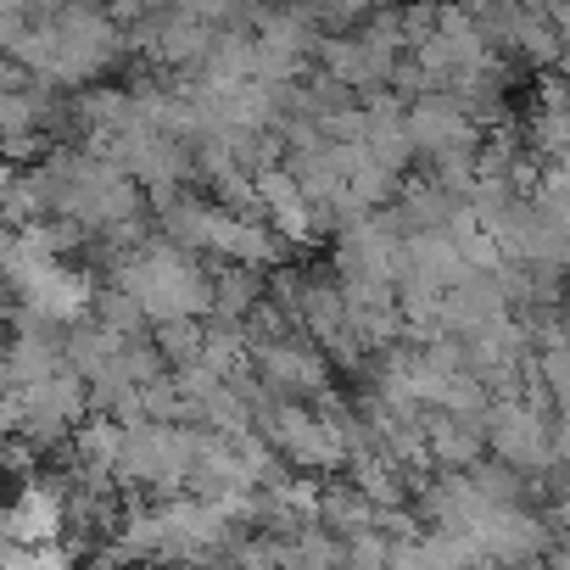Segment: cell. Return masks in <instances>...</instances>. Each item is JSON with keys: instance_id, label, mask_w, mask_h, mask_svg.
Masks as SVG:
<instances>
[{"instance_id": "cell-3", "label": "cell", "mask_w": 570, "mask_h": 570, "mask_svg": "<svg viewBox=\"0 0 570 570\" xmlns=\"http://www.w3.org/2000/svg\"><path fill=\"white\" fill-rule=\"evenodd\" d=\"M124 46V29L112 23V12L96 7H51V73L40 85H90Z\"/></svg>"}, {"instance_id": "cell-7", "label": "cell", "mask_w": 570, "mask_h": 570, "mask_svg": "<svg viewBox=\"0 0 570 570\" xmlns=\"http://www.w3.org/2000/svg\"><path fill=\"white\" fill-rule=\"evenodd\" d=\"M409 268V240L392 224V213H370L336 229V279H375L397 285Z\"/></svg>"}, {"instance_id": "cell-11", "label": "cell", "mask_w": 570, "mask_h": 570, "mask_svg": "<svg viewBox=\"0 0 570 570\" xmlns=\"http://www.w3.org/2000/svg\"><path fill=\"white\" fill-rule=\"evenodd\" d=\"M68 520H73V498H68V487L35 475V481H23L7 531H12L18 548H57V537L68 531Z\"/></svg>"}, {"instance_id": "cell-4", "label": "cell", "mask_w": 570, "mask_h": 570, "mask_svg": "<svg viewBox=\"0 0 570 570\" xmlns=\"http://www.w3.org/2000/svg\"><path fill=\"white\" fill-rule=\"evenodd\" d=\"M85 414H90V386L73 370H62V375H51V381H40L29 392H7V425L29 448L73 442L79 425H85Z\"/></svg>"}, {"instance_id": "cell-8", "label": "cell", "mask_w": 570, "mask_h": 570, "mask_svg": "<svg viewBox=\"0 0 570 570\" xmlns=\"http://www.w3.org/2000/svg\"><path fill=\"white\" fill-rule=\"evenodd\" d=\"M252 370H257V381L279 397V403H303V397H331V370H325V353H320V342H308V336H279V342H268V347H257L252 353Z\"/></svg>"}, {"instance_id": "cell-5", "label": "cell", "mask_w": 570, "mask_h": 570, "mask_svg": "<svg viewBox=\"0 0 570 570\" xmlns=\"http://www.w3.org/2000/svg\"><path fill=\"white\" fill-rule=\"evenodd\" d=\"M257 436H268V448L292 464V470H303V475H320V470H347V442L336 436V425L320 414V409H308V403H268V409H257Z\"/></svg>"}, {"instance_id": "cell-14", "label": "cell", "mask_w": 570, "mask_h": 570, "mask_svg": "<svg viewBox=\"0 0 570 570\" xmlns=\"http://www.w3.org/2000/svg\"><path fill=\"white\" fill-rule=\"evenodd\" d=\"M375 503L353 487V481H331L325 487V509H320V525L325 531H336L342 542H353V537H364V531H375Z\"/></svg>"}, {"instance_id": "cell-17", "label": "cell", "mask_w": 570, "mask_h": 570, "mask_svg": "<svg viewBox=\"0 0 570 570\" xmlns=\"http://www.w3.org/2000/svg\"><path fill=\"white\" fill-rule=\"evenodd\" d=\"M531 146H537L542 157L564 163V157H570V107H537V118H531Z\"/></svg>"}, {"instance_id": "cell-9", "label": "cell", "mask_w": 570, "mask_h": 570, "mask_svg": "<svg viewBox=\"0 0 570 570\" xmlns=\"http://www.w3.org/2000/svg\"><path fill=\"white\" fill-rule=\"evenodd\" d=\"M470 537L481 542L487 564H498V570H531L553 553V525L531 509H492Z\"/></svg>"}, {"instance_id": "cell-13", "label": "cell", "mask_w": 570, "mask_h": 570, "mask_svg": "<svg viewBox=\"0 0 570 570\" xmlns=\"http://www.w3.org/2000/svg\"><path fill=\"white\" fill-rule=\"evenodd\" d=\"M487 425L475 420H453V414H431V464L453 470V475H470L481 459H487Z\"/></svg>"}, {"instance_id": "cell-12", "label": "cell", "mask_w": 570, "mask_h": 570, "mask_svg": "<svg viewBox=\"0 0 570 570\" xmlns=\"http://www.w3.org/2000/svg\"><path fill=\"white\" fill-rule=\"evenodd\" d=\"M257 207H263V218L292 240V246H303V240H314V229H320V213H314V202L303 196V185L292 179V168H263L257 174Z\"/></svg>"}, {"instance_id": "cell-6", "label": "cell", "mask_w": 570, "mask_h": 570, "mask_svg": "<svg viewBox=\"0 0 570 570\" xmlns=\"http://www.w3.org/2000/svg\"><path fill=\"white\" fill-rule=\"evenodd\" d=\"M487 442H492V459L520 470V475H553L559 470V453H553V420L537 397H503L492 403V420H487Z\"/></svg>"}, {"instance_id": "cell-10", "label": "cell", "mask_w": 570, "mask_h": 570, "mask_svg": "<svg viewBox=\"0 0 570 570\" xmlns=\"http://www.w3.org/2000/svg\"><path fill=\"white\" fill-rule=\"evenodd\" d=\"M409 129H414V151L425 163H448V157H475L481 135L475 118L453 101V96H425L409 107Z\"/></svg>"}, {"instance_id": "cell-16", "label": "cell", "mask_w": 570, "mask_h": 570, "mask_svg": "<svg viewBox=\"0 0 570 570\" xmlns=\"http://www.w3.org/2000/svg\"><path fill=\"white\" fill-rule=\"evenodd\" d=\"M90 320H96V325H107V331H112V336H124V342H140V331L151 325V320H146V308H140L129 292H118V285H101V292H96Z\"/></svg>"}, {"instance_id": "cell-2", "label": "cell", "mask_w": 570, "mask_h": 570, "mask_svg": "<svg viewBox=\"0 0 570 570\" xmlns=\"http://www.w3.org/2000/svg\"><path fill=\"white\" fill-rule=\"evenodd\" d=\"M196 459H202V431L196 425H129L124 431V459H118V481L124 487H157L168 498L190 492V475H196Z\"/></svg>"}, {"instance_id": "cell-19", "label": "cell", "mask_w": 570, "mask_h": 570, "mask_svg": "<svg viewBox=\"0 0 570 570\" xmlns=\"http://www.w3.org/2000/svg\"><path fill=\"white\" fill-rule=\"evenodd\" d=\"M559 168H564V174H570V157H564V163H559Z\"/></svg>"}, {"instance_id": "cell-15", "label": "cell", "mask_w": 570, "mask_h": 570, "mask_svg": "<svg viewBox=\"0 0 570 570\" xmlns=\"http://www.w3.org/2000/svg\"><path fill=\"white\" fill-rule=\"evenodd\" d=\"M151 347H157L174 370H196L202 353H207V320H168V325H151Z\"/></svg>"}, {"instance_id": "cell-1", "label": "cell", "mask_w": 570, "mask_h": 570, "mask_svg": "<svg viewBox=\"0 0 570 570\" xmlns=\"http://www.w3.org/2000/svg\"><path fill=\"white\" fill-rule=\"evenodd\" d=\"M107 285L129 292L151 325H168V320H213V274L202 268L196 252L174 246V240H151L140 252H129L124 263H112Z\"/></svg>"}, {"instance_id": "cell-18", "label": "cell", "mask_w": 570, "mask_h": 570, "mask_svg": "<svg viewBox=\"0 0 570 570\" xmlns=\"http://www.w3.org/2000/svg\"><path fill=\"white\" fill-rule=\"evenodd\" d=\"M7 570H73L62 548H7Z\"/></svg>"}]
</instances>
